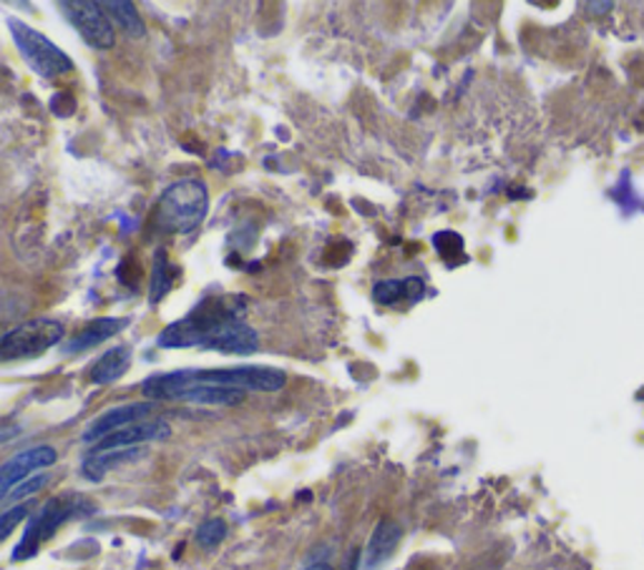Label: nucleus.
<instances>
[{
  "mask_svg": "<svg viewBox=\"0 0 644 570\" xmlns=\"http://www.w3.org/2000/svg\"><path fill=\"white\" fill-rule=\"evenodd\" d=\"M46 482H49V475H36L31 480H23L21 486H16L8 496H3V502H11V500H23V498H31L33 492L41 490Z\"/></svg>",
  "mask_w": 644,
  "mask_h": 570,
  "instance_id": "nucleus-21",
  "label": "nucleus"
},
{
  "mask_svg": "<svg viewBox=\"0 0 644 570\" xmlns=\"http://www.w3.org/2000/svg\"><path fill=\"white\" fill-rule=\"evenodd\" d=\"M131 367V347L119 345L111 347L109 353H103L97 365L91 367V383L93 385H111L119 377H124Z\"/></svg>",
  "mask_w": 644,
  "mask_h": 570,
  "instance_id": "nucleus-13",
  "label": "nucleus"
},
{
  "mask_svg": "<svg viewBox=\"0 0 644 570\" xmlns=\"http://www.w3.org/2000/svg\"><path fill=\"white\" fill-rule=\"evenodd\" d=\"M202 349H214V353L222 355H254L260 349V337L248 322L232 319L224 322L220 329H214Z\"/></svg>",
  "mask_w": 644,
  "mask_h": 570,
  "instance_id": "nucleus-10",
  "label": "nucleus"
},
{
  "mask_svg": "<svg viewBox=\"0 0 644 570\" xmlns=\"http://www.w3.org/2000/svg\"><path fill=\"white\" fill-rule=\"evenodd\" d=\"M305 570H333V566H328V563H315V566H310Z\"/></svg>",
  "mask_w": 644,
  "mask_h": 570,
  "instance_id": "nucleus-22",
  "label": "nucleus"
},
{
  "mask_svg": "<svg viewBox=\"0 0 644 570\" xmlns=\"http://www.w3.org/2000/svg\"><path fill=\"white\" fill-rule=\"evenodd\" d=\"M172 287H174V274H169L167 256H164V252H161V256L157 259L154 277H151V304H157L159 299H164Z\"/></svg>",
  "mask_w": 644,
  "mask_h": 570,
  "instance_id": "nucleus-18",
  "label": "nucleus"
},
{
  "mask_svg": "<svg viewBox=\"0 0 644 570\" xmlns=\"http://www.w3.org/2000/svg\"><path fill=\"white\" fill-rule=\"evenodd\" d=\"M124 327H127V319H113V317L93 319L79 332V337H73L69 345H66V353H79V349L97 347V345H101V342H107L109 337L119 335V332Z\"/></svg>",
  "mask_w": 644,
  "mask_h": 570,
  "instance_id": "nucleus-14",
  "label": "nucleus"
},
{
  "mask_svg": "<svg viewBox=\"0 0 644 570\" xmlns=\"http://www.w3.org/2000/svg\"><path fill=\"white\" fill-rule=\"evenodd\" d=\"M172 432L164 420H144L137 425H129L124 430L111 432L109 437H103L101 442H97V448L91 452H109V450H129L137 448L141 442H151V440H164Z\"/></svg>",
  "mask_w": 644,
  "mask_h": 570,
  "instance_id": "nucleus-11",
  "label": "nucleus"
},
{
  "mask_svg": "<svg viewBox=\"0 0 644 570\" xmlns=\"http://www.w3.org/2000/svg\"><path fill=\"white\" fill-rule=\"evenodd\" d=\"M227 536V522L222 518H210L204 520L202 526L197 530V543L202 548H217Z\"/></svg>",
  "mask_w": 644,
  "mask_h": 570,
  "instance_id": "nucleus-19",
  "label": "nucleus"
},
{
  "mask_svg": "<svg viewBox=\"0 0 644 570\" xmlns=\"http://www.w3.org/2000/svg\"><path fill=\"white\" fill-rule=\"evenodd\" d=\"M154 407H157L154 403H129V405L111 407V410L99 415L97 420L87 427V432H83V442L97 445L103 440V437H109L111 432L124 430V427H129V425L149 420V415L154 413Z\"/></svg>",
  "mask_w": 644,
  "mask_h": 570,
  "instance_id": "nucleus-9",
  "label": "nucleus"
},
{
  "mask_svg": "<svg viewBox=\"0 0 644 570\" xmlns=\"http://www.w3.org/2000/svg\"><path fill=\"white\" fill-rule=\"evenodd\" d=\"M79 508H81L79 500H73V498H53L46 502L41 512H38V516L31 520V526L26 528L21 543H18V548L13 550V560L36 556L38 548H41L46 540H49Z\"/></svg>",
  "mask_w": 644,
  "mask_h": 570,
  "instance_id": "nucleus-7",
  "label": "nucleus"
},
{
  "mask_svg": "<svg viewBox=\"0 0 644 570\" xmlns=\"http://www.w3.org/2000/svg\"><path fill=\"white\" fill-rule=\"evenodd\" d=\"M107 8V13H111L113 21L121 26V31L129 33L131 38H141L147 33L144 21H141V16L137 13V6L129 3V0H109V3H103Z\"/></svg>",
  "mask_w": 644,
  "mask_h": 570,
  "instance_id": "nucleus-17",
  "label": "nucleus"
},
{
  "mask_svg": "<svg viewBox=\"0 0 644 570\" xmlns=\"http://www.w3.org/2000/svg\"><path fill=\"white\" fill-rule=\"evenodd\" d=\"M401 538H403V530H401V526H398V522H393V520L378 522V528L373 530V536H371V543H368L365 553H363V568L375 570L378 566L385 563V560L395 553Z\"/></svg>",
  "mask_w": 644,
  "mask_h": 570,
  "instance_id": "nucleus-12",
  "label": "nucleus"
},
{
  "mask_svg": "<svg viewBox=\"0 0 644 570\" xmlns=\"http://www.w3.org/2000/svg\"><path fill=\"white\" fill-rule=\"evenodd\" d=\"M232 319H240V299L227 297V294H212V297L199 302L184 319L172 322L161 332L157 345L167 349L202 347L214 329Z\"/></svg>",
  "mask_w": 644,
  "mask_h": 570,
  "instance_id": "nucleus-1",
  "label": "nucleus"
},
{
  "mask_svg": "<svg viewBox=\"0 0 644 570\" xmlns=\"http://www.w3.org/2000/svg\"><path fill=\"white\" fill-rule=\"evenodd\" d=\"M423 282L419 277H409V279H385V282H378L375 289H373V299L378 304H385V307H391V304H398L401 299H411V302H419L423 297Z\"/></svg>",
  "mask_w": 644,
  "mask_h": 570,
  "instance_id": "nucleus-15",
  "label": "nucleus"
},
{
  "mask_svg": "<svg viewBox=\"0 0 644 570\" xmlns=\"http://www.w3.org/2000/svg\"><path fill=\"white\" fill-rule=\"evenodd\" d=\"M56 460H59V452L51 445H38V448H28L13 455L11 460H6L3 470H0V496H8L16 486H21L28 475L51 468Z\"/></svg>",
  "mask_w": 644,
  "mask_h": 570,
  "instance_id": "nucleus-8",
  "label": "nucleus"
},
{
  "mask_svg": "<svg viewBox=\"0 0 644 570\" xmlns=\"http://www.w3.org/2000/svg\"><path fill=\"white\" fill-rule=\"evenodd\" d=\"M63 325L59 319L38 317L28 319L23 325L8 329L3 339H0V355L3 359H26V357H41L49 353L51 347L59 345L63 339Z\"/></svg>",
  "mask_w": 644,
  "mask_h": 570,
  "instance_id": "nucleus-4",
  "label": "nucleus"
},
{
  "mask_svg": "<svg viewBox=\"0 0 644 570\" xmlns=\"http://www.w3.org/2000/svg\"><path fill=\"white\" fill-rule=\"evenodd\" d=\"M59 8L66 16L76 33H79L83 41H87L91 49L97 51H109L117 43V31L109 21V13L103 3H93V0H63Z\"/></svg>",
  "mask_w": 644,
  "mask_h": 570,
  "instance_id": "nucleus-5",
  "label": "nucleus"
},
{
  "mask_svg": "<svg viewBox=\"0 0 644 570\" xmlns=\"http://www.w3.org/2000/svg\"><path fill=\"white\" fill-rule=\"evenodd\" d=\"M199 383H212L222 387H234L242 393H278L285 387L288 377L282 369L274 367H224V369H194Z\"/></svg>",
  "mask_w": 644,
  "mask_h": 570,
  "instance_id": "nucleus-6",
  "label": "nucleus"
},
{
  "mask_svg": "<svg viewBox=\"0 0 644 570\" xmlns=\"http://www.w3.org/2000/svg\"><path fill=\"white\" fill-rule=\"evenodd\" d=\"M8 28H11L16 49L21 51L23 61L31 65V71L41 75V79H59L73 71V61L66 55L59 45L49 41L43 33H38L18 18H8Z\"/></svg>",
  "mask_w": 644,
  "mask_h": 570,
  "instance_id": "nucleus-3",
  "label": "nucleus"
},
{
  "mask_svg": "<svg viewBox=\"0 0 644 570\" xmlns=\"http://www.w3.org/2000/svg\"><path fill=\"white\" fill-rule=\"evenodd\" d=\"M28 512H31V506H26V502H18V506L8 508L3 512V518H0V538L6 540L8 536H11L13 530L28 518Z\"/></svg>",
  "mask_w": 644,
  "mask_h": 570,
  "instance_id": "nucleus-20",
  "label": "nucleus"
},
{
  "mask_svg": "<svg viewBox=\"0 0 644 570\" xmlns=\"http://www.w3.org/2000/svg\"><path fill=\"white\" fill-rule=\"evenodd\" d=\"M207 208H210L207 184L199 179H182V182L167 186L161 194L154 212V226L164 234H189L204 222Z\"/></svg>",
  "mask_w": 644,
  "mask_h": 570,
  "instance_id": "nucleus-2",
  "label": "nucleus"
},
{
  "mask_svg": "<svg viewBox=\"0 0 644 570\" xmlns=\"http://www.w3.org/2000/svg\"><path fill=\"white\" fill-rule=\"evenodd\" d=\"M139 458V448H129V450H109V452H89V458L83 460V475L89 480H101L103 475L109 470L119 468V465L131 462Z\"/></svg>",
  "mask_w": 644,
  "mask_h": 570,
  "instance_id": "nucleus-16",
  "label": "nucleus"
}]
</instances>
